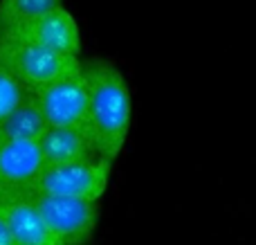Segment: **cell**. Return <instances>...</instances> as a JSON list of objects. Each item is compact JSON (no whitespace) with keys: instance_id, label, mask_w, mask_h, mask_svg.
Listing matches in <instances>:
<instances>
[{"instance_id":"cell-1","label":"cell","mask_w":256,"mask_h":245,"mask_svg":"<svg viewBox=\"0 0 256 245\" xmlns=\"http://www.w3.org/2000/svg\"><path fill=\"white\" fill-rule=\"evenodd\" d=\"M90 92L88 133L99 158L115 162L124 151L132 122V94L122 66L108 56L84 58Z\"/></svg>"},{"instance_id":"cell-9","label":"cell","mask_w":256,"mask_h":245,"mask_svg":"<svg viewBox=\"0 0 256 245\" xmlns=\"http://www.w3.org/2000/svg\"><path fill=\"white\" fill-rule=\"evenodd\" d=\"M43 148L45 166L68 164L97 156V148L92 144L88 130L72 128V126H50L38 140Z\"/></svg>"},{"instance_id":"cell-12","label":"cell","mask_w":256,"mask_h":245,"mask_svg":"<svg viewBox=\"0 0 256 245\" xmlns=\"http://www.w3.org/2000/svg\"><path fill=\"white\" fill-rule=\"evenodd\" d=\"M30 94V90L18 81V76L0 61V122Z\"/></svg>"},{"instance_id":"cell-5","label":"cell","mask_w":256,"mask_h":245,"mask_svg":"<svg viewBox=\"0 0 256 245\" xmlns=\"http://www.w3.org/2000/svg\"><path fill=\"white\" fill-rule=\"evenodd\" d=\"M50 126H72L88 130L90 122V92L84 66L43 88L34 90Z\"/></svg>"},{"instance_id":"cell-7","label":"cell","mask_w":256,"mask_h":245,"mask_svg":"<svg viewBox=\"0 0 256 245\" xmlns=\"http://www.w3.org/2000/svg\"><path fill=\"white\" fill-rule=\"evenodd\" d=\"M0 34L34 40V43L48 45V48H54L58 52L72 54V56H81V50H84L81 25L66 4L54 7L52 12L36 16L27 22H20V25L4 27V30H0Z\"/></svg>"},{"instance_id":"cell-8","label":"cell","mask_w":256,"mask_h":245,"mask_svg":"<svg viewBox=\"0 0 256 245\" xmlns=\"http://www.w3.org/2000/svg\"><path fill=\"white\" fill-rule=\"evenodd\" d=\"M0 214L9 223L18 245H63L32 198L0 202Z\"/></svg>"},{"instance_id":"cell-6","label":"cell","mask_w":256,"mask_h":245,"mask_svg":"<svg viewBox=\"0 0 256 245\" xmlns=\"http://www.w3.org/2000/svg\"><path fill=\"white\" fill-rule=\"evenodd\" d=\"M32 200L63 245H90L99 223V202L81 198L36 194Z\"/></svg>"},{"instance_id":"cell-3","label":"cell","mask_w":256,"mask_h":245,"mask_svg":"<svg viewBox=\"0 0 256 245\" xmlns=\"http://www.w3.org/2000/svg\"><path fill=\"white\" fill-rule=\"evenodd\" d=\"M43 171L38 140H0V202L34 198Z\"/></svg>"},{"instance_id":"cell-13","label":"cell","mask_w":256,"mask_h":245,"mask_svg":"<svg viewBox=\"0 0 256 245\" xmlns=\"http://www.w3.org/2000/svg\"><path fill=\"white\" fill-rule=\"evenodd\" d=\"M0 245H18L12 234V228H9V223L4 220L2 214H0Z\"/></svg>"},{"instance_id":"cell-11","label":"cell","mask_w":256,"mask_h":245,"mask_svg":"<svg viewBox=\"0 0 256 245\" xmlns=\"http://www.w3.org/2000/svg\"><path fill=\"white\" fill-rule=\"evenodd\" d=\"M61 4L63 0H0V30L43 16Z\"/></svg>"},{"instance_id":"cell-10","label":"cell","mask_w":256,"mask_h":245,"mask_svg":"<svg viewBox=\"0 0 256 245\" xmlns=\"http://www.w3.org/2000/svg\"><path fill=\"white\" fill-rule=\"evenodd\" d=\"M48 128V117L34 92H30L0 122V140H40Z\"/></svg>"},{"instance_id":"cell-2","label":"cell","mask_w":256,"mask_h":245,"mask_svg":"<svg viewBox=\"0 0 256 245\" xmlns=\"http://www.w3.org/2000/svg\"><path fill=\"white\" fill-rule=\"evenodd\" d=\"M0 61L18 76V81L30 92L84 66V56H72L48 45L7 34H0Z\"/></svg>"},{"instance_id":"cell-4","label":"cell","mask_w":256,"mask_h":245,"mask_svg":"<svg viewBox=\"0 0 256 245\" xmlns=\"http://www.w3.org/2000/svg\"><path fill=\"white\" fill-rule=\"evenodd\" d=\"M110 171H112V162L99 156L79 162H68V164L45 166L36 194L99 202V198L108 189Z\"/></svg>"}]
</instances>
